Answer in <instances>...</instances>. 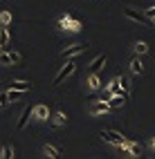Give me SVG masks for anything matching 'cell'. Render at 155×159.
Wrapping results in <instances>:
<instances>
[{
  "label": "cell",
  "mask_w": 155,
  "mask_h": 159,
  "mask_svg": "<svg viewBox=\"0 0 155 159\" xmlns=\"http://www.w3.org/2000/svg\"><path fill=\"white\" fill-rule=\"evenodd\" d=\"M74 70H77V63L74 61H68V65H63L61 67V72L56 74V79H54V85H61V83H63L70 74H74Z\"/></svg>",
  "instance_id": "1"
},
{
  "label": "cell",
  "mask_w": 155,
  "mask_h": 159,
  "mask_svg": "<svg viewBox=\"0 0 155 159\" xmlns=\"http://www.w3.org/2000/svg\"><path fill=\"white\" fill-rule=\"evenodd\" d=\"M101 137H103V141H108V143L117 146V148L126 143V137L119 134V132H115V130H106V132H101Z\"/></svg>",
  "instance_id": "2"
},
{
  "label": "cell",
  "mask_w": 155,
  "mask_h": 159,
  "mask_svg": "<svg viewBox=\"0 0 155 159\" xmlns=\"http://www.w3.org/2000/svg\"><path fill=\"white\" fill-rule=\"evenodd\" d=\"M83 49H88V43H74V45H70L68 49L61 52V58H72V56H79Z\"/></svg>",
  "instance_id": "3"
},
{
  "label": "cell",
  "mask_w": 155,
  "mask_h": 159,
  "mask_svg": "<svg viewBox=\"0 0 155 159\" xmlns=\"http://www.w3.org/2000/svg\"><path fill=\"white\" fill-rule=\"evenodd\" d=\"M59 25L63 27V29H68V31H79V29H81V23H79L77 18H72L70 14L61 18V20H59Z\"/></svg>",
  "instance_id": "4"
},
{
  "label": "cell",
  "mask_w": 155,
  "mask_h": 159,
  "mask_svg": "<svg viewBox=\"0 0 155 159\" xmlns=\"http://www.w3.org/2000/svg\"><path fill=\"white\" fill-rule=\"evenodd\" d=\"M20 56L18 52H0V65H14V63H18Z\"/></svg>",
  "instance_id": "5"
},
{
  "label": "cell",
  "mask_w": 155,
  "mask_h": 159,
  "mask_svg": "<svg viewBox=\"0 0 155 159\" xmlns=\"http://www.w3.org/2000/svg\"><path fill=\"white\" fill-rule=\"evenodd\" d=\"M32 116L36 121H47L49 119V110H47V105H34V112H32Z\"/></svg>",
  "instance_id": "6"
},
{
  "label": "cell",
  "mask_w": 155,
  "mask_h": 159,
  "mask_svg": "<svg viewBox=\"0 0 155 159\" xmlns=\"http://www.w3.org/2000/svg\"><path fill=\"white\" fill-rule=\"evenodd\" d=\"M126 18H130V20H135V23H142V25H148L151 23V18L146 16V14H137V11H133V9H126Z\"/></svg>",
  "instance_id": "7"
},
{
  "label": "cell",
  "mask_w": 155,
  "mask_h": 159,
  "mask_svg": "<svg viewBox=\"0 0 155 159\" xmlns=\"http://www.w3.org/2000/svg\"><path fill=\"white\" fill-rule=\"evenodd\" d=\"M32 112H34V108H25V110H23V114H20V119H18V123H16L18 130H25V125L29 123V116H32Z\"/></svg>",
  "instance_id": "8"
},
{
  "label": "cell",
  "mask_w": 155,
  "mask_h": 159,
  "mask_svg": "<svg viewBox=\"0 0 155 159\" xmlns=\"http://www.w3.org/2000/svg\"><path fill=\"white\" fill-rule=\"evenodd\" d=\"M103 65H106V56L101 54V56H97L95 61L90 63V67H88V70H90V74H95V72H99V70H101Z\"/></svg>",
  "instance_id": "9"
},
{
  "label": "cell",
  "mask_w": 155,
  "mask_h": 159,
  "mask_svg": "<svg viewBox=\"0 0 155 159\" xmlns=\"http://www.w3.org/2000/svg\"><path fill=\"white\" fill-rule=\"evenodd\" d=\"M43 152H45V157H49V159H59V157H61V150H59L56 146H49V143L43 146Z\"/></svg>",
  "instance_id": "10"
},
{
  "label": "cell",
  "mask_w": 155,
  "mask_h": 159,
  "mask_svg": "<svg viewBox=\"0 0 155 159\" xmlns=\"http://www.w3.org/2000/svg\"><path fill=\"white\" fill-rule=\"evenodd\" d=\"M108 110H110V105H108V103H92V108H90L92 114H106Z\"/></svg>",
  "instance_id": "11"
},
{
  "label": "cell",
  "mask_w": 155,
  "mask_h": 159,
  "mask_svg": "<svg viewBox=\"0 0 155 159\" xmlns=\"http://www.w3.org/2000/svg\"><path fill=\"white\" fill-rule=\"evenodd\" d=\"M126 146H128V150H130V157H142V146L139 143L126 139Z\"/></svg>",
  "instance_id": "12"
},
{
  "label": "cell",
  "mask_w": 155,
  "mask_h": 159,
  "mask_svg": "<svg viewBox=\"0 0 155 159\" xmlns=\"http://www.w3.org/2000/svg\"><path fill=\"white\" fill-rule=\"evenodd\" d=\"M12 88L14 90H20V92H29V90H32V83H27V81H14Z\"/></svg>",
  "instance_id": "13"
},
{
  "label": "cell",
  "mask_w": 155,
  "mask_h": 159,
  "mask_svg": "<svg viewBox=\"0 0 155 159\" xmlns=\"http://www.w3.org/2000/svg\"><path fill=\"white\" fill-rule=\"evenodd\" d=\"M23 94H25V92H20V90H14V88H9V90H7V99L16 103V101H20V99H23Z\"/></svg>",
  "instance_id": "14"
},
{
  "label": "cell",
  "mask_w": 155,
  "mask_h": 159,
  "mask_svg": "<svg viewBox=\"0 0 155 159\" xmlns=\"http://www.w3.org/2000/svg\"><path fill=\"white\" fill-rule=\"evenodd\" d=\"M65 123H68V116L63 112H56L54 119H52V125H56V128H59V125H65Z\"/></svg>",
  "instance_id": "15"
},
{
  "label": "cell",
  "mask_w": 155,
  "mask_h": 159,
  "mask_svg": "<svg viewBox=\"0 0 155 159\" xmlns=\"http://www.w3.org/2000/svg\"><path fill=\"white\" fill-rule=\"evenodd\" d=\"M130 72H133V74H142V72H144V65H142L139 58H133V61H130Z\"/></svg>",
  "instance_id": "16"
},
{
  "label": "cell",
  "mask_w": 155,
  "mask_h": 159,
  "mask_svg": "<svg viewBox=\"0 0 155 159\" xmlns=\"http://www.w3.org/2000/svg\"><path fill=\"white\" fill-rule=\"evenodd\" d=\"M88 85H90V90H99V88H101V81H99V76H97V72H95V74H90Z\"/></svg>",
  "instance_id": "17"
},
{
  "label": "cell",
  "mask_w": 155,
  "mask_h": 159,
  "mask_svg": "<svg viewBox=\"0 0 155 159\" xmlns=\"http://www.w3.org/2000/svg\"><path fill=\"white\" fill-rule=\"evenodd\" d=\"M7 43H9V31L5 27H0V45L7 47Z\"/></svg>",
  "instance_id": "18"
},
{
  "label": "cell",
  "mask_w": 155,
  "mask_h": 159,
  "mask_svg": "<svg viewBox=\"0 0 155 159\" xmlns=\"http://www.w3.org/2000/svg\"><path fill=\"white\" fill-rule=\"evenodd\" d=\"M146 52H148V45L146 43H142V40L135 43V54H146Z\"/></svg>",
  "instance_id": "19"
},
{
  "label": "cell",
  "mask_w": 155,
  "mask_h": 159,
  "mask_svg": "<svg viewBox=\"0 0 155 159\" xmlns=\"http://www.w3.org/2000/svg\"><path fill=\"white\" fill-rule=\"evenodd\" d=\"M0 157L12 159V157H14V148H12V146H5V148H2V152H0Z\"/></svg>",
  "instance_id": "20"
},
{
  "label": "cell",
  "mask_w": 155,
  "mask_h": 159,
  "mask_svg": "<svg viewBox=\"0 0 155 159\" xmlns=\"http://www.w3.org/2000/svg\"><path fill=\"white\" fill-rule=\"evenodd\" d=\"M121 90L130 97V81H128V76H121Z\"/></svg>",
  "instance_id": "21"
},
{
  "label": "cell",
  "mask_w": 155,
  "mask_h": 159,
  "mask_svg": "<svg viewBox=\"0 0 155 159\" xmlns=\"http://www.w3.org/2000/svg\"><path fill=\"white\" fill-rule=\"evenodd\" d=\"M0 23H2V25L12 23V11H2V14H0Z\"/></svg>",
  "instance_id": "22"
},
{
  "label": "cell",
  "mask_w": 155,
  "mask_h": 159,
  "mask_svg": "<svg viewBox=\"0 0 155 159\" xmlns=\"http://www.w3.org/2000/svg\"><path fill=\"white\" fill-rule=\"evenodd\" d=\"M146 16H148V18H155V7H151V9H146Z\"/></svg>",
  "instance_id": "23"
},
{
  "label": "cell",
  "mask_w": 155,
  "mask_h": 159,
  "mask_svg": "<svg viewBox=\"0 0 155 159\" xmlns=\"http://www.w3.org/2000/svg\"><path fill=\"white\" fill-rule=\"evenodd\" d=\"M151 146H153V148H155V139H153V141H151Z\"/></svg>",
  "instance_id": "24"
},
{
  "label": "cell",
  "mask_w": 155,
  "mask_h": 159,
  "mask_svg": "<svg viewBox=\"0 0 155 159\" xmlns=\"http://www.w3.org/2000/svg\"><path fill=\"white\" fill-rule=\"evenodd\" d=\"M2 105H5V103H2V99H0V108H2Z\"/></svg>",
  "instance_id": "25"
},
{
  "label": "cell",
  "mask_w": 155,
  "mask_h": 159,
  "mask_svg": "<svg viewBox=\"0 0 155 159\" xmlns=\"http://www.w3.org/2000/svg\"><path fill=\"white\" fill-rule=\"evenodd\" d=\"M0 52H2V45H0Z\"/></svg>",
  "instance_id": "26"
}]
</instances>
